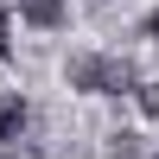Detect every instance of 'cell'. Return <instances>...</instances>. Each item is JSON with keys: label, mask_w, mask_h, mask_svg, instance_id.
I'll return each mask as SVG.
<instances>
[{"label": "cell", "mask_w": 159, "mask_h": 159, "mask_svg": "<svg viewBox=\"0 0 159 159\" xmlns=\"http://www.w3.org/2000/svg\"><path fill=\"white\" fill-rule=\"evenodd\" d=\"M153 159H159V153H153Z\"/></svg>", "instance_id": "obj_8"}, {"label": "cell", "mask_w": 159, "mask_h": 159, "mask_svg": "<svg viewBox=\"0 0 159 159\" xmlns=\"http://www.w3.org/2000/svg\"><path fill=\"white\" fill-rule=\"evenodd\" d=\"M108 159H147L134 134H108Z\"/></svg>", "instance_id": "obj_5"}, {"label": "cell", "mask_w": 159, "mask_h": 159, "mask_svg": "<svg viewBox=\"0 0 159 159\" xmlns=\"http://www.w3.org/2000/svg\"><path fill=\"white\" fill-rule=\"evenodd\" d=\"M25 121H32L25 96H0V147H13V140L25 134Z\"/></svg>", "instance_id": "obj_2"}, {"label": "cell", "mask_w": 159, "mask_h": 159, "mask_svg": "<svg viewBox=\"0 0 159 159\" xmlns=\"http://www.w3.org/2000/svg\"><path fill=\"white\" fill-rule=\"evenodd\" d=\"M64 76H70V89H83V96H127V89L140 83L127 57H102V51H76Z\"/></svg>", "instance_id": "obj_1"}, {"label": "cell", "mask_w": 159, "mask_h": 159, "mask_svg": "<svg viewBox=\"0 0 159 159\" xmlns=\"http://www.w3.org/2000/svg\"><path fill=\"white\" fill-rule=\"evenodd\" d=\"M19 19L38 25V32H57L64 25V0H19Z\"/></svg>", "instance_id": "obj_3"}, {"label": "cell", "mask_w": 159, "mask_h": 159, "mask_svg": "<svg viewBox=\"0 0 159 159\" xmlns=\"http://www.w3.org/2000/svg\"><path fill=\"white\" fill-rule=\"evenodd\" d=\"M0 57H13V13L0 7Z\"/></svg>", "instance_id": "obj_6"}, {"label": "cell", "mask_w": 159, "mask_h": 159, "mask_svg": "<svg viewBox=\"0 0 159 159\" xmlns=\"http://www.w3.org/2000/svg\"><path fill=\"white\" fill-rule=\"evenodd\" d=\"M134 108L147 121H159V83H134Z\"/></svg>", "instance_id": "obj_4"}, {"label": "cell", "mask_w": 159, "mask_h": 159, "mask_svg": "<svg viewBox=\"0 0 159 159\" xmlns=\"http://www.w3.org/2000/svg\"><path fill=\"white\" fill-rule=\"evenodd\" d=\"M147 38H153V45H159V7L147 13Z\"/></svg>", "instance_id": "obj_7"}]
</instances>
